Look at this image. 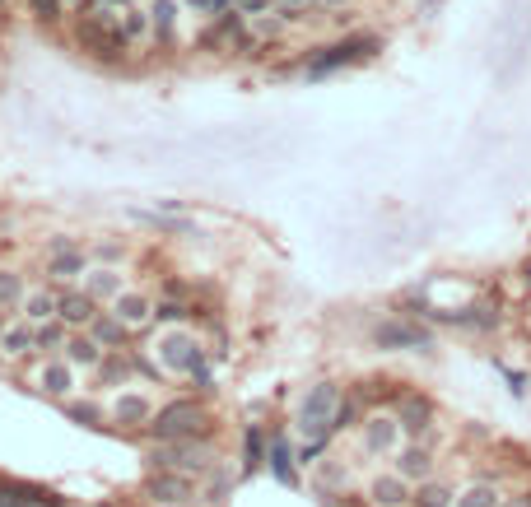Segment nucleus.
<instances>
[{"mask_svg":"<svg viewBox=\"0 0 531 507\" xmlns=\"http://www.w3.org/2000/svg\"><path fill=\"white\" fill-rule=\"evenodd\" d=\"M210 359V349H201V340L187 331H168L159 345H154V363H159V373L164 377H191L201 363Z\"/></svg>","mask_w":531,"mask_h":507,"instance_id":"5","label":"nucleus"},{"mask_svg":"<svg viewBox=\"0 0 531 507\" xmlns=\"http://www.w3.org/2000/svg\"><path fill=\"white\" fill-rule=\"evenodd\" d=\"M396 419H401V433L424 438V433L434 428V405L424 401V396H401V401H396Z\"/></svg>","mask_w":531,"mask_h":507,"instance_id":"16","label":"nucleus"},{"mask_svg":"<svg viewBox=\"0 0 531 507\" xmlns=\"http://www.w3.org/2000/svg\"><path fill=\"white\" fill-rule=\"evenodd\" d=\"M322 480H331L336 489H341V484H345V470H341V466H331V461H327V466H322Z\"/></svg>","mask_w":531,"mask_h":507,"instance_id":"40","label":"nucleus"},{"mask_svg":"<svg viewBox=\"0 0 531 507\" xmlns=\"http://www.w3.org/2000/svg\"><path fill=\"white\" fill-rule=\"evenodd\" d=\"M0 354H10V359H24V354H38V326L28 317H14L5 321V331H0Z\"/></svg>","mask_w":531,"mask_h":507,"instance_id":"13","label":"nucleus"},{"mask_svg":"<svg viewBox=\"0 0 531 507\" xmlns=\"http://www.w3.org/2000/svg\"><path fill=\"white\" fill-rule=\"evenodd\" d=\"M191 382H196V387H201V391H215V368H210V359H205L201 368L191 373Z\"/></svg>","mask_w":531,"mask_h":507,"instance_id":"37","label":"nucleus"},{"mask_svg":"<svg viewBox=\"0 0 531 507\" xmlns=\"http://www.w3.org/2000/svg\"><path fill=\"white\" fill-rule=\"evenodd\" d=\"M396 475H406L410 484H424L429 475H434V456H429V447L424 442H415V447H401L396 452Z\"/></svg>","mask_w":531,"mask_h":507,"instance_id":"19","label":"nucleus"},{"mask_svg":"<svg viewBox=\"0 0 531 507\" xmlns=\"http://www.w3.org/2000/svg\"><path fill=\"white\" fill-rule=\"evenodd\" d=\"M368 498H373V507H410L415 503V494H410V480L406 475H373V484H368Z\"/></svg>","mask_w":531,"mask_h":507,"instance_id":"15","label":"nucleus"},{"mask_svg":"<svg viewBox=\"0 0 531 507\" xmlns=\"http://www.w3.org/2000/svg\"><path fill=\"white\" fill-rule=\"evenodd\" d=\"M98 261H103V266H117V261H122V247H103V242H98Z\"/></svg>","mask_w":531,"mask_h":507,"instance_id":"39","label":"nucleus"},{"mask_svg":"<svg viewBox=\"0 0 531 507\" xmlns=\"http://www.w3.org/2000/svg\"><path fill=\"white\" fill-rule=\"evenodd\" d=\"M61 354H66V359L75 363V368H98L108 349L98 345V340H94V335H89V331H75V335H70V340H66V349H61Z\"/></svg>","mask_w":531,"mask_h":507,"instance_id":"22","label":"nucleus"},{"mask_svg":"<svg viewBox=\"0 0 531 507\" xmlns=\"http://www.w3.org/2000/svg\"><path fill=\"white\" fill-rule=\"evenodd\" d=\"M457 507H504V503H499V489H494V484H471V489L457 498Z\"/></svg>","mask_w":531,"mask_h":507,"instance_id":"33","label":"nucleus"},{"mask_svg":"<svg viewBox=\"0 0 531 507\" xmlns=\"http://www.w3.org/2000/svg\"><path fill=\"white\" fill-rule=\"evenodd\" d=\"M229 494H233V470L224 466V461H215L210 480H205V503H224Z\"/></svg>","mask_w":531,"mask_h":507,"instance_id":"29","label":"nucleus"},{"mask_svg":"<svg viewBox=\"0 0 531 507\" xmlns=\"http://www.w3.org/2000/svg\"><path fill=\"white\" fill-rule=\"evenodd\" d=\"M66 10H70L66 0H28V14H33L42 28H56L66 19Z\"/></svg>","mask_w":531,"mask_h":507,"instance_id":"30","label":"nucleus"},{"mask_svg":"<svg viewBox=\"0 0 531 507\" xmlns=\"http://www.w3.org/2000/svg\"><path fill=\"white\" fill-rule=\"evenodd\" d=\"M266 442H261V428H247V438H243V470L252 475V470H261L266 466Z\"/></svg>","mask_w":531,"mask_h":507,"instance_id":"31","label":"nucleus"},{"mask_svg":"<svg viewBox=\"0 0 531 507\" xmlns=\"http://www.w3.org/2000/svg\"><path fill=\"white\" fill-rule=\"evenodd\" d=\"M382 42L378 38H341V42H327V47H317L308 61H303V80H327V75H336V70H350L359 66V61H368V56L378 52Z\"/></svg>","mask_w":531,"mask_h":507,"instance_id":"1","label":"nucleus"},{"mask_svg":"<svg viewBox=\"0 0 531 507\" xmlns=\"http://www.w3.org/2000/svg\"><path fill=\"white\" fill-rule=\"evenodd\" d=\"M354 0H317V10H350Z\"/></svg>","mask_w":531,"mask_h":507,"instance_id":"41","label":"nucleus"},{"mask_svg":"<svg viewBox=\"0 0 531 507\" xmlns=\"http://www.w3.org/2000/svg\"><path fill=\"white\" fill-rule=\"evenodd\" d=\"M61 410H66L70 424H80V428H103V405L98 401H61Z\"/></svg>","mask_w":531,"mask_h":507,"instance_id":"27","label":"nucleus"},{"mask_svg":"<svg viewBox=\"0 0 531 507\" xmlns=\"http://www.w3.org/2000/svg\"><path fill=\"white\" fill-rule=\"evenodd\" d=\"M154 298H145V294H131V289H126L122 298H117V303H112V312H117V317L126 321V326H131V331H145V326H150L154 321Z\"/></svg>","mask_w":531,"mask_h":507,"instance_id":"20","label":"nucleus"},{"mask_svg":"<svg viewBox=\"0 0 531 507\" xmlns=\"http://www.w3.org/2000/svg\"><path fill=\"white\" fill-rule=\"evenodd\" d=\"M98 298L89 294V289H61V321H66L70 331H89L94 326V317H98Z\"/></svg>","mask_w":531,"mask_h":507,"instance_id":"9","label":"nucleus"},{"mask_svg":"<svg viewBox=\"0 0 531 507\" xmlns=\"http://www.w3.org/2000/svg\"><path fill=\"white\" fill-rule=\"evenodd\" d=\"M19 317H28L33 326L61 317V294H56V289H33V294L24 298V307H19Z\"/></svg>","mask_w":531,"mask_h":507,"instance_id":"23","label":"nucleus"},{"mask_svg":"<svg viewBox=\"0 0 531 507\" xmlns=\"http://www.w3.org/2000/svg\"><path fill=\"white\" fill-rule=\"evenodd\" d=\"M70 326L61 317H52V321H42L38 326V349H47V354H56V349H66V340H70Z\"/></svg>","mask_w":531,"mask_h":507,"instance_id":"32","label":"nucleus"},{"mask_svg":"<svg viewBox=\"0 0 531 507\" xmlns=\"http://www.w3.org/2000/svg\"><path fill=\"white\" fill-rule=\"evenodd\" d=\"M331 428H336V433L354 428V405H350V401H341V410H336V424H331Z\"/></svg>","mask_w":531,"mask_h":507,"instance_id":"38","label":"nucleus"},{"mask_svg":"<svg viewBox=\"0 0 531 507\" xmlns=\"http://www.w3.org/2000/svg\"><path fill=\"white\" fill-rule=\"evenodd\" d=\"M187 5L201 14V19H219V14L233 10V0H187Z\"/></svg>","mask_w":531,"mask_h":507,"instance_id":"34","label":"nucleus"},{"mask_svg":"<svg viewBox=\"0 0 531 507\" xmlns=\"http://www.w3.org/2000/svg\"><path fill=\"white\" fill-rule=\"evenodd\" d=\"M33 382H38V387L47 391V396L66 401L70 387H75V363H70L66 354H61V359H47V363L38 368V373H33Z\"/></svg>","mask_w":531,"mask_h":507,"instance_id":"12","label":"nucleus"},{"mask_svg":"<svg viewBox=\"0 0 531 507\" xmlns=\"http://www.w3.org/2000/svg\"><path fill=\"white\" fill-rule=\"evenodd\" d=\"M28 298V284L19 270H0V312H19Z\"/></svg>","mask_w":531,"mask_h":507,"instance_id":"25","label":"nucleus"},{"mask_svg":"<svg viewBox=\"0 0 531 507\" xmlns=\"http://www.w3.org/2000/svg\"><path fill=\"white\" fill-rule=\"evenodd\" d=\"M103 507H112V503H103Z\"/></svg>","mask_w":531,"mask_h":507,"instance_id":"43","label":"nucleus"},{"mask_svg":"<svg viewBox=\"0 0 531 507\" xmlns=\"http://www.w3.org/2000/svg\"><path fill=\"white\" fill-rule=\"evenodd\" d=\"M145 498L159 507H187L196 503V484H191L187 470H154V475H145Z\"/></svg>","mask_w":531,"mask_h":507,"instance_id":"7","label":"nucleus"},{"mask_svg":"<svg viewBox=\"0 0 531 507\" xmlns=\"http://www.w3.org/2000/svg\"><path fill=\"white\" fill-rule=\"evenodd\" d=\"M205 424H210V410L187 396V401L164 405L145 428H150L154 442H173V438H205Z\"/></svg>","mask_w":531,"mask_h":507,"instance_id":"4","label":"nucleus"},{"mask_svg":"<svg viewBox=\"0 0 531 507\" xmlns=\"http://www.w3.org/2000/svg\"><path fill=\"white\" fill-rule=\"evenodd\" d=\"M182 317H187V307L182 303H159L154 307V321H164V326H177Z\"/></svg>","mask_w":531,"mask_h":507,"instance_id":"36","label":"nucleus"},{"mask_svg":"<svg viewBox=\"0 0 531 507\" xmlns=\"http://www.w3.org/2000/svg\"><path fill=\"white\" fill-rule=\"evenodd\" d=\"M122 33H126V42L136 47V42H154V19H150V10H131L122 14Z\"/></svg>","mask_w":531,"mask_h":507,"instance_id":"26","label":"nucleus"},{"mask_svg":"<svg viewBox=\"0 0 531 507\" xmlns=\"http://www.w3.org/2000/svg\"><path fill=\"white\" fill-rule=\"evenodd\" d=\"M150 19H154V47H173L177 42V19H182V5L177 0H150Z\"/></svg>","mask_w":531,"mask_h":507,"instance_id":"17","label":"nucleus"},{"mask_svg":"<svg viewBox=\"0 0 531 507\" xmlns=\"http://www.w3.org/2000/svg\"><path fill=\"white\" fill-rule=\"evenodd\" d=\"M84 289H89L98 303H108V307H112L117 298L126 294V280H122V270H117V266H103V261H98V266L84 270Z\"/></svg>","mask_w":531,"mask_h":507,"instance_id":"14","label":"nucleus"},{"mask_svg":"<svg viewBox=\"0 0 531 507\" xmlns=\"http://www.w3.org/2000/svg\"><path fill=\"white\" fill-rule=\"evenodd\" d=\"M410 507H457V494H452L448 484L424 480L420 489H415V503H410Z\"/></svg>","mask_w":531,"mask_h":507,"instance_id":"28","label":"nucleus"},{"mask_svg":"<svg viewBox=\"0 0 531 507\" xmlns=\"http://www.w3.org/2000/svg\"><path fill=\"white\" fill-rule=\"evenodd\" d=\"M336 410H341V387H336V382H317V387H308V396H303L294 428H299L308 442L331 438V433H336V428H331L336 424Z\"/></svg>","mask_w":531,"mask_h":507,"instance_id":"3","label":"nucleus"},{"mask_svg":"<svg viewBox=\"0 0 531 507\" xmlns=\"http://www.w3.org/2000/svg\"><path fill=\"white\" fill-rule=\"evenodd\" d=\"M396 438H401V419H396V414H373V419L364 424V433H359V442H364L368 456L396 452Z\"/></svg>","mask_w":531,"mask_h":507,"instance_id":"10","label":"nucleus"},{"mask_svg":"<svg viewBox=\"0 0 531 507\" xmlns=\"http://www.w3.org/2000/svg\"><path fill=\"white\" fill-rule=\"evenodd\" d=\"M0 331H5V321H0Z\"/></svg>","mask_w":531,"mask_h":507,"instance_id":"42","label":"nucleus"},{"mask_svg":"<svg viewBox=\"0 0 531 507\" xmlns=\"http://www.w3.org/2000/svg\"><path fill=\"white\" fill-rule=\"evenodd\" d=\"M84 270H89V261H84L80 247H75L70 238H56L52 242V261H47V280L70 284V280H84Z\"/></svg>","mask_w":531,"mask_h":507,"instance_id":"8","label":"nucleus"},{"mask_svg":"<svg viewBox=\"0 0 531 507\" xmlns=\"http://www.w3.org/2000/svg\"><path fill=\"white\" fill-rule=\"evenodd\" d=\"M266 466H271V475L280 484H289V489L299 484V466H294V452H289L285 442H271V452H266Z\"/></svg>","mask_w":531,"mask_h":507,"instance_id":"24","label":"nucleus"},{"mask_svg":"<svg viewBox=\"0 0 531 507\" xmlns=\"http://www.w3.org/2000/svg\"><path fill=\"white\" fill-rule=\"evenodd\" d=\"M154 470H187V475H196V470L210 466V447H205V438H173V442H159L150 456Z\"/></svg>","mask_w":531,"mask_h":507,"instance_id":"6","label":"nucleus"},{"mask_svg":"<svg viewBox=\"0 0 531 507\" xmlns=\"http://www.w3.org/2000/svg\"><path fill=\"white\" fill-rule=\"evenodd\" d=\"M75 47L89 52L94 61H108V66L131 52L122 24H117V19H98V14H89V10H80V19H75Z\"/></svg>","mask_w":531,"mask_h":507,"instance_id":"2","label":"nucleus"},{"mask_svg":"<svg viewBox=\"0 0 531 507\" xmlns=\"http://www.w3.org/2000/svg\"><path fill=\"white\" fill-rule=\"evenodd\" d=\"M154 410L150 401L140 396V391H122L117 401H112V424H126V428H140V424H150Z\"/></svg>","mask_w":531,"mask_h":507,"instance_id":"21","label":"nucleus"},{"mask_svg":"<svg viewBox=\"0 0 531 507\" xmlns=\"http://www.w3.org/2000/svg\"><path fill=\"white\" fill-rule=\"evenodd\" d=\"M89 335H94V340H98V345H103V349H108V354H117V349H122L126 340H131V326H126V321H122V317H117V312H112V307H108V312H98V317H94V326H89Z\"/></svg>","mask_w":531,"mask_h":507,"instance_id":"18","label":"nucleus"},{"mask_svg":"<svg viewBox=\"0 0 531 507\" xmlns=\"http://www.w3.org/2000/svg\"><path fill=\"white\" fill-rule=\"evenodd\" d=\"M280 0H233V10L247 14V19H261V14H271Z\"/></svg>","mask_w":531,"mask_h":507,"instance_id":"35","label":"nucleus"},{"mask_svg":"<svg viewBox=\"0 0 531 507\" xmlns=\"http://www.w3.org/2000/svg\"><path fill=\"white\" fill-rule=\"evenodd\" d=\"M373 345L378 349H429V331L420 326H410V321H382L378 331H373Z\"/></svg>","mask_w":531,"mask_h":507,"instance_id":"11","label":"nucleus"}]
</instances>
